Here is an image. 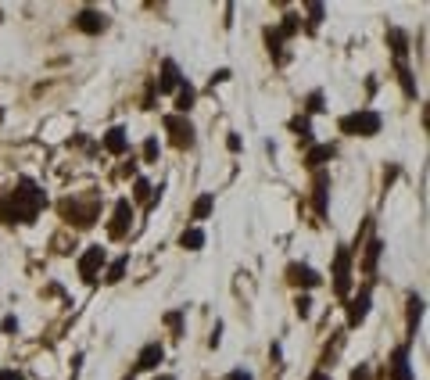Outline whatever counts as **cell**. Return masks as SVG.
I'll return each instance as SVG.
<instances>
[{
    "label": "cell",
    "mask_w": 430,
    "mask_h": 380,
    "mask_svg": "<svg viewBox=\"0 0 430 380\" xmlns=\"http://www.w3.org/2000/svg\"><path fill=\"white\" fill-rule=\"evenodd\" d=\"M72 26H76L79 33H86V36H101L108 26H112V18H108L101 8H79L76 18H72Z\"/></svg>",
    "instance_id": "6"
},
{
    "label": "cell",
    "mask_w": 430,
    "mask_h": 380,
    "mask_svg": "<svg viewBox=\"0 0 430 380\" xmlns=\"http://www.w3.org/2000/svg\"><path fill=\"white\" fill-rule=\"evenodd\" d=\"M370 305H373V284H366L355 298H348V330L362 327L366 316H370Z\"/></svg>",
    "instance_id": "9"
},
{
    "label": "cell",
    "mask_w": 430,
    "mask_h": 380,
    "mask_svg": "<svg viewBox=\"0 0 430 380\" xmlns=\"http://www.w3.org/2000/svg\"><path fill=\"white\" fill-rule=\"evenodd\" d=\"M43 208H47V194L40 190V183L33 176H22L15 183V190H8V194L0 198V223L29 226V223H36V216L43 212Z\"/></svg>",
    "instance_id": "1"
},
{
    "label": "cell",
    "mask_w": 430,
    "mask_h": 380,
    "mask_svg": "<svg viewBox=\"0 0 430 380\" xmlns=\"http://www.w3.org/2000/svg\"><path fill=\"white\" fill-rule=\"evenodd\" d=\"M287 284H291V287H305V291H312V287L322 284V277H319L312 266H305V262H291V266H287Z\"/></svg>",
    "instance_id": "10"
},
{
    "label": "cell",
    "mask_w": 430,
    "mask_h": 380,
    "mask_svg": "<svg viewBox=\"0 0 430 380\" xmlns=\"http://www.w3.org/2000/svg\"><path fill=\"white\" fill-rule=\"evenodd\" d=\"M194 101H198V90H194L190 83L183 79V83H180V90H176V115H187V112L194 108Z\"/></svg>",
    "instance_id": "21"
},
{
    "label": "cell",
    "mask_w": 430,
    "mask_h": 380,
    "mask_svg": "<svg viewBox=\"0 0 430 380\" xmlns=\"http://www.w3.org/2000/svg\"><path fill=\"white\" fill-rule=\"evenodd\" d=\"M387 373H391V380H416L413 377V366H409V341L398 345L391 352V363H387Z\"/></svg>",
    "instance_id": "12"
},
{
    "label": "cell",
    "mask_w": 430,
    "mask_h": 380,
    "mask_svg": "<svg viewBox=\"0 0 430 380\" xmlns=\"http://www.w3.org/2000/svg\"><path fill=\"white\" fill-rule=\"evenodd\" d=\"M322 108H327V104H322V90H312V94L305 97V119H309V115H319Z\"/></svg>",
    "instance_id": "31"
},
{
    "label": "cell",
    "mask_w": 430,
    "mask_h": 380,
    "mask_svg": "<svg viewBox=\"0 0 430 380\" xmlns=\"http://www.w3.org/2000/svg\"><path fill=\"white\" fill-rule=\"evenodd\" d=\"M162 359H165V348H162L158 341H150V345H144L140 355H137V370H140V373H150V370H158Z\"/></svg>",
    "instance_id": "14"
},
{
    "label": "cell",
    "mask_w": 430,
    "mask_h": 380,
    "mask_svg": "<svg viewBox=\"0 0 430 380\" xmlns=\"http://www.w3.org/2000/svg\"><path fill=\"white\" fill-rule=\"evenodd\" d=\"M223 380H255V377H251L248 370H230V373H226Z\"/></svg>",
    "instance_id": "38"
},
{
    "label": "cell",
    "mask_w": 430,
    "mask_h": 380,
    "mask_svg": "<svg viewBox=\"0 0 430 380\" xmlns=\"http://www.w3.org/2000/svg\"><path fill=\"white\" fill-rule=\"evenodd\" d=\"M58 212L64 216V223H72L76 230H90L101 216V205L90 198V201H83V198H64L58 205Z\"/></svg>",
    "instance_id": "3"
},
{
    "label": "cell",
    "mask_w": 430,
    "mask_h": 380,
    "mask_svg": "<svg viewBox=\"0 0 430 380\" xmlns=\"http://www.w3.org/2000/svg\"><path fill=\"white\" fill-rule=\"evenodd\" d=\"M380 255H384V241H380V237H373L370 244L362 248V273H366V277H373V273H377Z\"/></svg>",
    "instance_id": "18"
},
{
    "label": "cell",
    "mask_w": 430,
    "mask_h": 380,
    "mask_svg": "<svg viewBox=\"0 0 430 380\" xmlns=\"http://www.w3.org/2000/svg\"><path fill=\"white\" fill-rule=\"evenodd\" d=\"M387 44H391L395 65H405V54H409V36H405L402 29H387Z\"/></svg>",
    "instance_id": "20"
},
{
    "label": "cell",
    "mask_w": 430,
    "mask_h": 380,
    "mask_svg": "<svg viewBox=\"0 0 430 380\" xmlns=\"http://www.w3.org/2000/svg\"><path fill=\"white\" fill-rule=\"evenodd\" d=\"M180 248H187V251H201V248H205V230H201V226L183 230V234H180Z\"/></svg>",
    "instance_id": "24"
},
{
    "label": "cell",
    "mask_w": 430,
    "mask_h": 380,
    "mask_svg": "<svg viewBox=\"0 0 430 380\" xmlns=\"http://www.w3.org/2000/svg\"><path fill=\"white\" fill-rule=\"evenodd\" d=\"M312 205H316V216H319V219L327 216V205H330V176L322 173V169L316 173V183H312Z\"/></svg>",
    "instance_id": "13"
},
{
    "label": "cell",
    "mask_w": 430,
    "mask_h": 380,
    "mask_svg": "<svg viewBox=\"0 0 430 380\" xmlns=\"http://www.w3.org/2000/svg\"><path fill=\"white\" fill-rule=\"evenodd\" d=\"M0 380H26L18 370H0Z\"/></svg>",
    "instance_id": "40"
},
{
    "label": "cell",
    "mask_w": 430,
    "mask_h": 380,
    "mask_svg": "<svg viewBox=\"0 0 430 380\" xmlns=\"http://www.w3.org/2000/svg\"><path fill=\"white\" fill-rule=\"evenodd\" d=\"M309 380H330V373H327V370H312Z\"/></svg>",
    "instance_id": "41"
},
{
    "label": "cell",
    "mask_w": 430,
    "mask_h": 380,
    "mask_svg": "<svg viewBox=\"0 0 430 380\" xmlns=\"http://www.w3.org/2000/svg\"><path fill=\"white\" fill-rule=\"evenodd\" d=\"M155 380H176V377H169V373H162V377H155Z\"/></svg>",
    "instance_id": "42"
},
{
    "label": "cell",
    "mask_w": 430,
    "mask_h": 380,
    "mask_svg": "<svg viewBox=\"0 0 430 380\" xmlns=\"http://www.w3.org/2000/svg\"><path fill=\"white\" fill-rule=\"evenodd\" d=\"M129 226H133V201L129 198H119L115 208H112V223H108V237L112 241H122L129 234Z\"/></svg>",
    "instance_id": "7"
},
{
    "label": "cell",
    "mask_w": 430,
    "mask_h": 380,
    "mask_svg": "<svg viewBox=\"0 0 430 380\" xmlns=\"http://www.w3.org/2000/svg\"><path fill=\"white\" fill-rule=\"evenodd\" d=\"M165 327L172 330V337H183V309H176V312H165Z\"/></svg>",
    "instance_id": "29"
},
{
    "label": "cell",
    "mask_w": 430,
    "mask_h": 380,
    "mask_svg": "<svg viewBox=\"0 0 430 380\" xmlns=\"http://www.w3.org/2000/svg\"><path fill=\"white\" fill-rule=\"evenodd\" d=\"M380 126H384L380 112H373V108H359V112L341 115L337 130H341L344 137H377V133H380Z\"/></svg>",
    "instance_id": "2"
},
{
    "label": "cell",
    "mask_w": 430,
    "mask_h": 380,
    "mask_svg": "<svg viewBox=\"0 0 430 380\" xmlns=\"http://www.w3.org/2000/svg\"><path fill=\"white\" fill-rule=\"evenodd\" d=\"M241 147H244V144H241V137H237V133H230V137H226V151H233V155H237Z\"/></svg>",
    "instance_id": "37"
},
{
    "label": "cell",
    "mask_w": 430,
    "mask_h": 380,
    "mask_svg": "<svg viewBox=\"0 0 430 380\" xmlns=\"http://www.w3.org/2000/svg\"><path fill=\"white\" fill-rule=\"evenodd\" d=\"M352 248H337L334 255V294L337 298H348L352 294Z\"/></svg>",
    "instance_id": "5"
},
{
    "label": "cell",
    "mask_w": 430,
    "mask_h": 380,
    "mask_svg": "<svg viewBox=\"0 0 430 380\" xmlns=\"http://www.w3.org/2000/svg\"><path fill=\"white\" fill-rule=\"evenodd\" d=\"M291 133H294L301 144H305V147L316 144V140H312V122H309L305 115H294V119H291Z\"/></svg>",
    "instance_id": "23"
},
{
    "label": "cell",
    "mask_w": 430,
    "mask_h": 380,
    "mask_svg": "<svg viewBox=\"0 0 430 380\" xmlns=\"http://www.w3.org/2000/svg\"><path fill=\"white\" fill-rule=\"evenodd\" d=\"M266 51H269V58L276 61V65H284V61H287V51H284V44H287V40H284V33H280L276 26H266Z\"/></svg>",
    "instance_id": "15"
},
{
    "label": "cell",
    "mask_w": 430,
    "mask_h": 380,
    "mask_svg": "<svg viewBox=\"0 0 430 380\" xmlns=\"http://www.w3.org/2000/svg\"><path fill=\"white\" fill-rule=\"evenodd\" d=\"M305 11H309V29H316L322 22V15H327V8H322V4H305Z\"/></svg>",
    "instance_id": "32"
},
{
    "label": "cell",
    "mask_w": 430,
    "mask_h": 380,
    "mask_svg": "<svg viewBox=\"0 0 430 380\" xmlns=\"http://www.w3.org/2000/svg\"><path fill=\"white\" fill-rule=\"evenodd\" d=\"M108 262V255H104V248L101 244H90L79 255V262H76V269H79V277L86 280V284H94L97 280V273H101V266Z\"/></svg>",
    "instance_id": "8"
},
{
    "label": "cell",
    "mask_w": 430,
    "mask_h": 380,
    "mask_svg": "<svg viewBox=\"0 0 430 380\" xmlns=\"http://www.w3.org/2000/svg\"><path fill=\"white\" fill-rule=\"evenodd\" d=\"M133 198H137V201H144L147 208H155V205L162 201V187L155 190V187H150L144 176H137V180H133Z\"/></svg>",
    "instance_id": "19"
},
{
    "label": "cell",
    "mask_w": 430,
    "mask_h": 380,
    "mask_svg": "<svg viewBox=\"0 0 430 380\" xmlns=\"http://www.w3.org/2000/svg\"><path fill=\"white\" fill-rule=\"evenodd\" d=\"M348 380H370V366H359V370H352V377Z\"/></svg>",
    "instance_id": "39"
},
{
    "label": "cell",
    "mask_w": 430,
    "mask_h": 380,
    "mask_svg": "<svg viewBox=\"0 0 430 380\" xmlns=\"http://www.w3.org/2000/svg\"><path fill=\"white\" fill-rule=\"evenodd\" d=\"M180 83H183L180 65H176L172 58H165V61H162V69H158V79H155V90H158V94H176V90H180Z\"/></svg>",
    "instance_id": "11"
},
{
    "label": "cell",
    "mask_w": 430,
    "mask_h": 380,
    "mask_svg": "<svg viewBox=\"0 0 430 380\" xmlns=\"http://www.w3.org/2000/svg\"><path fill=\"white\" fill-rule=\"evenodd\" d=\"M294 312L301 316V320L312 312V298H309V294H298V298H294Z\"/></svg>",
    "instance_id": "33"
},
{
    "label": "cell",
    "mask_w": 430,
    "mask_h": 380,
    "mask_svg": "<svg viewBox=\"0 0 430 380\" xmlns=\"http://www.w3.org/2000/svg\"><path fill=\"white\" fill-rule=\"evenodd\" d=\"M395 72H398V83H402V94L413 101L416 97V79H413V69L409 65H395Z\"/></svg>",
    "instance_id": "26"
},
{
    "label": "cell",
    "mask_w": 430,
    "mask_h": 380,
    "mask_svg": "<svg viewBox=\"0 0 430 380\" xmlns=\"http://www.w3.org/2000/svg\"><path fill=\"white\" fill-rule=\"evenodd\" d=\"M208 345H212V348H219V345H223V323H215V327H212V337H208Z\"/></svg>",
    "instance_id": "35"
},
{
    "label": "cell",
    "mask_w": 430,
    "mask_h": 380,
    "mask_svg": "<svg viewBox=\"0 0 430 380\" xmlns=\"http://www.w3.org/2000/svg\"><path fill=\"white\" fill-rule=\"evenodd\" d=\"M212 208H215V194H201L198 201H194V208H190V219H208L212 216Z\"/></svg>",
    "instance_id": "25"
},
{
    "label": "cell",
    "mask_w": 430,
    "mask_h": 380,
    "mask_svg": "<svg viewBox=\"0 0 430 380\" xmlns=\"http://www.w3.org/2000/svg\"><path fill=\"white\" fill-rule=\"evenodd\" d=\"M101 147H104L108 155H126L129 151V137H126L122 126H112V130L101 137Z\"/></svg>",
    "instance_id": "16"
},
{
    "label": "cell",
    "mask_w": 430,
    "mask_h": 380,
    "mask_svg": "<svg viewBox=\"0 0 430 380\" xmlns=\"http://www.w3.org/2000/svg\"><path fill=\"white\" fill-rule=\"evenodd\" d=\"M230 76H233L230 69H215V72H212V90L219 87V83H230Z\"/></svg>",
    "instance_id": "34"
},
{
    "label": "cell",
    "mask_w": 430,
    "mask_h": 380,
    "mask_svg": "<svg viewBox=\"0 0 430 380\" xmlns=\"http://www.w3.org/2000/svg\"><path fill=\"white\" fill-rule=\"evenodd\" d=\"M420 320H423V298H420V294H409V341L416 337Z\"/></svg>",
    "instance_id": "22"
},
{
    "label": "cell",
    "mask_w": 430,
    "mask_h": 380,
    "mask_svg": "<svg viewBox=\"0 0 430 380\" xmlns=\"http://www.w3.org/2000/svg\"><path fill=\"white\" fill-rule=\"evenodd\" d=\"M0 330H4V334H18V320H15V316H4V323H0Z\"/></svg>",
    "instance_id": "36"
},
{
    "label": "cell",
    "mask_w": 430,
    "mask_h": 380,
    "mask_svg": "<svg viewBox=\"0 0 430 380\" xmlns=\"http://www.w3.org/2000/svg\"><path fill=\"white\" fill-rule=\"evenodd\" d=\"M276 29L284 33V40H291V36H298V29H301V18H298V15H284V22H280Z\"/></svg>",
    "instance_id": "30"
},
{
    "label": "cell",
    "mask_w": 430,
    "mask_h": 380,
    "mask_svg": "<svg viewBox=\"0 0 430 380\" xmlns=\"http://www.w3.org/2000/svg\"><path fill=\"white\" fill-rule=\"evenodd\" d=\"M165 130H169V140L176 151H190L198 144V130H194V122L187 115H165Z\"/></svg>",
    "instance_id": "4"
},
{
    "label": "cell",
    "mask_w": 430,
    "mask_h": 380,
    "mask_svg": "<svg viewBox=\"0 0 430 380\" xmlns=\"http://www.w3.org/2000/svg\"><path fill=\"white\" fill-rule=\"evenodd\" d=\"M334 155H337V147H334V144H312L309 151H305V165H309V169H316V173H319V169L327 165V162H330Z\"/></svg>",
    "instance_id": "17"
},
{
    "label": "cell",
    "mask_w": 430,
    "mask_h": 380,
    "mask_svg": "<svg viewBox=\"0 0 430 380\" xmlns=\"http://www.w3.org/2000/svg\"><path fill=\"white\" fill-rule=\"evenodd\" d=\"M140 155H144V162H147V165H150V162H158V155H162L158 137H147V140H144V147H140Z\"/></svg>",
    "instance_id": "28"
},
{
    "label": "cell",
    "mask_w": 430,
    "mask_h": 380,
    "mask_svg": "<svg viewBox=\"0 0 430 380\" xmlns=\"http://www.w3.org/2000/svg\"><path fill=\"white\" fill-rule=\"evenodd\" d=\"M126 380H133V377H126Z\"/></svg>",
    "instance_id": "43"
},
{
    "label": "cell",
    "mask_w": 430,
    "mask_h": 380,
    "mask_svg": "<svg viewBox=\"0 0 430 380\" xmlns=\"http://www.w3.org/2000/svg\"><path fill=\"white\" fill-rule=\"evenodd\" d=\"M126 269H129V255L115 259L112 266H108V273H104V284H119V280L126 277Z\"/></svg>",
    "instance_id": "27"
}]
</instances>
